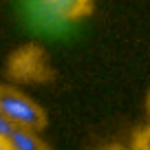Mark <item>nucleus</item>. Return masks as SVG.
<instances>
[{"label":"nucleus","instance_id":"1","mask_svg":"<svg viewBox=\"0 0 150 150\" xmlns=\"http://www.w3.org/2000/svg\"><path fill=\"white\" fill-rule=\"evenodd\" d=\"M0 115L7 119L13 128H24V130L40 132L47 128L49 119L44 108L18 88L0 84Z\"/></svg>","mask_w":150,"mask_h":150},{"label":"nucleus","instance_id":"2","mask_svg":"<svg viewBox=\"0 0 150 150\" xmlns=\"http://www.w3.org/2000/svg\"><path fill=\"white\" fill-rule=\"evenodd\" d=\"M7 73L13 82L22 84H44L53 77L47 51L35 42L22 44L11 53L7 62Z\"/></svg>","mask_w":150,"mask_h":150},{"label":"nucleus","instance_id":"3","mask_svg":"<svg viewBox=\"0 0 150 150\" xmlns=\"http://www.w3.org/2000/svg\"><path fill=\"white\" fill-rule=\"evenodd\" d=\"M44 7L60 20L75 22L93 11V0H42Z\"/></svg>","mask_w":150,"mask_h":150},{"label":"nucleus","instance_id":"4","mask_svg":"<svg viewBox=\"0 0 150 150\" xmlns=\"http://www.w3.org/2000/svg\"><path fill=\"white\" fill-rule=\"evenodd\" d=\"M7 144L11 150H49V146L38 132L24 130V128H13L11 135L7 137Z\"/></svg>","mask_w":150,"mask_h":150},{"label":"nucleus","instance_id":"5","mask_svg":"<svg viewBox=\"0 0 150 150\" xmlns=\"http://www.w3.org/2000/svg\"><path fill=\"white\" fill-rule=\"evenodd\" d=\"M132 150H150V126L141 128L132 137Z\"/></svg>","mask_w":150,"mask_h":150},{"label":"nucleus","instance_id":"6","mask_svg":"<svg viewBox=\"0 0 150 150\" xmlns=\"http://www.w3.org/2000/svg\"><path fill=\"white\" fill-rule=\"evenodd\" d=\"M11 130H13V126H11V124L0 115V139H7V137L11 135Z\"/></svg>","mask_w":150,"mask_h":150},{"label":"nucleus","instance_id":"7","mask_svg":"<svg viewBox=\"0 0 150 150\" xmlns=\"http://www.w3.org/2000/svg\"><path fill=\"white\" fill-rule=\"evenodd\" d=\"M0 150H11L9 144H7V139H0Z\"/></svg>","mask_w":150,"mask_h":150},{"label":"nucleus","instance_id":"8","mask_svg":"<svg viewBox=\"0 0 150 150\" xmlns=\"http://www.w3.org/2000/svg\"><path fill=\"white\" fill-rule=\"evenodd\" d=\"M104 150H128V148H124V146H108V148H104Z\"/></svg>","mask_w":150,"mask_h":150},{"label":"nucleus","instance_id":"9","mask_svg":"<svg viewBox=\"0 0 150 150\" xmlns=\"http://www.w3.org/2000/svg\"><path fill=\"white\" fill-rule=\"evenodd\" d=\"M148 112H150V93H148Z\"/></svg>","mask_w":150,"mask_h":150}]
</instances>
